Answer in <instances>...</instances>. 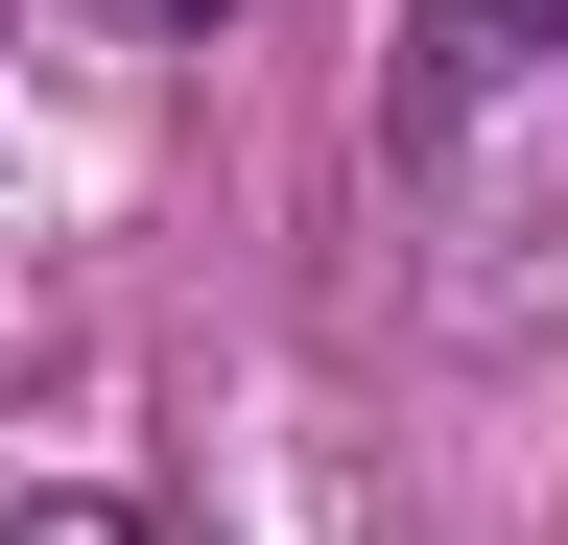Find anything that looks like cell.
Masks as SVG:
<instances>
[{
  "label": "cell",
  "instance_id": "6da1fadb",
  "mask_svg": "<svg viewBox=\"0 0 568 545\" xmlns=\"http://www.w3.org/2000/svg\"><path fill=\"white\" fill-rule=\"evenodd\" d=\"M521 24H568V0H426V72H403V119L497 95V72H521Z\"/></svg>",
  "mask_w": 568,
  "mask_h": 545
},
{
  "label": "cell",
  "instance_id": "7a4b0ae2",
  "mask_svg": "<svg viewBox=\"0 0 568 545\" xmlns=\"http://www.w3.org/2000/svg\"><path fill=\"white\" fill-rule=\"evenodd\" d=\"M24 545H142V522H119V498H48V522H24Z\"/></svg>",
  "mask_w": 568,
  "mask_h": 545
}]
</instances>
